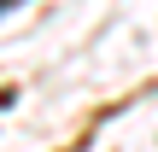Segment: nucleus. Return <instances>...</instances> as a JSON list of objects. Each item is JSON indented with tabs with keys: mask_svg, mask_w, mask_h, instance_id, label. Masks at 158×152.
<instances>
[{
	"mask_svg": "<svg viewBox=\"0 0 158 152\" xmlns=\"http://www.w3.org/2000/svg\"><path fill=\"white\" fill-rule=\"evenodd\" d=\"M6 6H18V0H0V12H6Z\"/></svg>",
	"mask_w": 158,
	"mask_h": 152,
	"instance_id": "obj_1",
	"label": "nucleus"
}]
</instances>
